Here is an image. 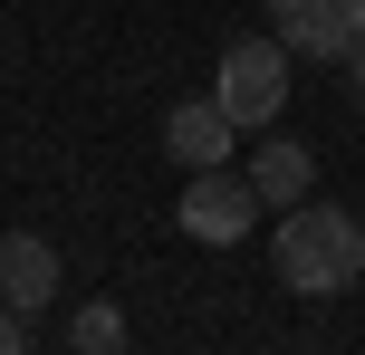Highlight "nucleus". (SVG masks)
I'll list each match as a JSON object with an SVG mask.
<instances>
[{
  "label": "nucleus",
  "mask_w": 365,
  "mask_h": 355,
  "mask_svg": "<svg viewBox=\"0 0 365 355\" xmlns=\"http://www.w3.org/2000/svg\"><path fill=\"white\" fill-rule=\"evenodd\" d=\"M269 29L289 58H336L346 68L365 38V0H269Z\"/></svg>",
  "instance_id": "4"
},
{
  "label": "nucleus",
  "mask_w": 365,
  "mask_h": 355,
  "mask_svg": "<svg viewBox=\"0 0 365 355\" xmlns=\"http://www.w3.org/2000/svg\"><path fill=\"white\" fill-rule=\"evenodd\" d=\"M48 298H58V250L38 240V231H10V240H0V307L38 317Z\"/></svg>",
  "instance_id": "6"
},
{
  "label": "nucleus",
  "mask_w": 365,
  "mask_h": 355,
  "mask_svg": "<svg viewBox=\"0 0 365 355\" xmlns=\"http://www.w3.org/2000/svg\"><path fill=\"white\" fill-rule=\"evenodd\" d=\"M212 96L231 106V125H240V134H269V125H279V106H289V48H279V38H231V48H221Z\"/></svg>",
  "instance_id": "2"
},
{
  "label": "nucleus",
  "mask_w": 365,
  "mask_h": 355,
  "mask_svg": "<svg viewBox=\"0 0 365 355\" xmlns=\"http://www.w3.org/2000/svg\"><path fill=\"white\" fill-rule=\"evenodd\" d=\"M346 77H356V106H365V38H356V58H346Z\"/></svg>",
  "instance_id": "10"
},
{
  "label": "nucleus",
  "mask_w": 365,
  "mask_h": 355,
  "mask_svg": "<svg viewBox=\"0 0 365 355\" xmlns=\"http://www.w3.org/2000/svg\"><path fill=\"white\" fill-rule=\"evenodd\" d=\"M68 346L77 355H125V307H115V298H87L68 317Z\"/></svg>",
  "instance_id": "8"
},
{
  "label": "nucleus",
  "mask_w": 365,
  "mask_h": 355,
  "mask_svg": "<svg viewBox=\"0 0 365 355\" xmlns=\"http://www.w3.org/2000/svg\"><path fill=\"white\" fill-rule=\"evenodd\" d=\"M250 183H259V202L298 211V202H308V183H317V154L298 144V134H269V144L250 154Z\"/></svg>",
  "instance_id": "7"
},
{
  "label": "nucleus",
  "mask_w": 365,
  "mask_h": 355,
  "mask_svg": "<svg viewBox=\"0 0 365 355\" xmlns=\"http://www.w3.org/2000/svg\"><path fill=\"white\" fill-rule=\"evenodd\" d=\"M269 269L289 298H346L365 279V221L336 202H298L279 211V240H269Z\"/></svg>",
  "instance_id": "1"
},
{
  "label": "nucleus",
  "mask_w": 365,
  "mask_h": 355,
  "mask_svg": "<svg viewBox=\"0 0 365 355\" xmlns=\"http://www.w3.org/2000/svg\"><path fill=\"white\" fill-rule=\"evenodd\" d=\"M0 355H29V317L19 307H0Z\"/></svg>",
  "instance_id": "9"
},
{
  "label": "nucleus",
  "mask_w": 365,
  "mask_h": 355,
  "mask_svg": "<svg viewBox=\"0 0 365 355\" xmlns=\"http://www.w3.org/2000/svg\"><path fill=\"white\" fill-rule=\"evenodd\" d=\"M173 221L192 231L202 250H231V240H250V221H259V183H250V173H231V164H212V173L182 183Z\"/></svg>",
  "instance_id": "3"
},
{
  "label": "nucleus",
  "mask_w": 365,
  "mask_h": 355,
  "mask_svg": "<svg viewBox=\"0 0 365 355\" xmlns=\"http://www.w3.org/2000/svg\"><path fill=\"white\" fill-rule=\"evenodd\" d=\"M231 144H240V125H231V106H221V96H173V106H164V154H173L182 173L231 164Z\"/></svg>",
  "instance_id": "5"
}]
</instances>
